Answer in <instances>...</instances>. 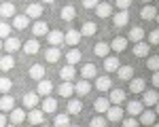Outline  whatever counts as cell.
<instances>
[{"mask_svg":"<svg viewBox=\"0 0 159 127\" xmlns=\"http://www.w3.org/2000/svg\"><path fill=\"white\" fill-rule=\"evenodd\" d=\"M123 127H140V121H138L136 116H129V119L123 121Z\"/></svg>","mask_w":159,"mask_h":127,"instance_id":"cell-50","label":"cell"},{"mask_svg":"<svg viewBox=\"0 0 159 127\" xmlns=\"http://www.w3.org/2000/svg\"><path fill=\"white\" fill-rule=\"evenodd\" d=\"M25 121H28L30 125H43V123H45V112H43L40 108H30Z\"/></svg>","mask_w":159,"mask_h":127,"instance_id":"cell-1","label":"cell"},{"mask_svg":"<svg viewBox=\"0 0 159 127\" xmlns=\"http://www.w3.org/2000/svg\"><path fill=\"white\" fill-rule=\"evenodd\" d=\"M60 17L64 19V21H72L74 17H76V9H74L72 4H66V7L60 11Z\"/></svg>","mask_w":159,"mask_h":127,"instance_id":"cell-37","label":"cell"},{"mask_svg":"<svg viewBox=\"0 0 159 127\" xmlns=\"http://www.w3.org/2000/svg\"><path fill=\"white\" fill-rule=\"evenodd\" d=\"M0 49H2V40H0Z\"/></svg>","mask_w":159,"mask_h":127,"instance_id":"cell-60","label":"cell"},{"mask_svg":"<svg viewBox=\"0 0 159 127\" xmlns=\"http://www.w3.org/2000/svg\"><path fill=\"white\" fill-rule=\"evenodd\" d=\"M38 104H40V95L38 93H25L24 95V106L30 110V108H36Z\"/></svg>","mask_w":159,"mask_h":127,"instance_id":"cell-31","label":"cell"},{"mask_svg":"<svg viewBox=\"0 0 159 127\" xmlns=\"http://www.w3.org/2000/svg\"><path fill=\"white\" fill-rule=\"evenodd\" d=\"M93 11H96L98 17L104 19V17H110V15H112V7H110V2H98V7H96Z\"/></svg>","mask_w":159,"mask_h":127,"instance_id":"cell-25","label":"cell"},{"mask_svg":"<svg viewBox=\"0 0 159 127\" xmlns=\"http://www.w3.org/2000/svg\"><path fill=\"white\" fill-rule=\"evenodd\" d=\"M106 119H108L110 123H119V121H123V108L121 106L110 104V108L106 110Z\"/></svg>","mask_w":159,"mask_h":127,"instance_id":"cell-7","label":"cell"},{"mask_svg":"<svg viewBox=\"0 0 159 127\" xmlns=\"http://www.w3.org/2000/svg\"><path fill=\"white\" fill-rule=\"evenodd\" d=\"M43 13H45V7H43L40 2H32V4H28V9H25V15H28L30 19H40Z\"/></svg>","mask_w":159,"mask_h":127,"instance_id":"cell-4","label":"cell"},{"mask_svg":"<svg viewBox=\"0 0 159 127\" xmlns=\"http://www.w3.org/2000/svg\"><path fill=\"white\" fill-rule=\"evenodd\" d=\"M127 21H129V13H127V11H117L115 15H112V24L117 25V28L127 25Z\"/></svg>","mask_w":159,"mask_h":127,"instance_id":"cell-20","label":"cell"},{"mask_svg":"<svg viewBox=\"0 0 159 127\" xmlns=\"http://www.w3.org/2000/svg\"><path fill=\"white\" fill-rule=\"evenodd\" d=\"M98 2L100 0H83V7H85V9H96Z\"/></svg>","mask_w":159,"mask_h":127,"instance_id":"cell-51","label":"cell"},{"mask_svg":"<svg viewBox=\"0 0 159 127\" xmlns=\"http://www.w3.org/2000/svg\"><path fill=\"white\" fill-rule=\"evenodd\" d=\"M115 7H117L119 11H127V9L132 7V0H115Z\"/></svg>","mask_w":159,"mask_h":127,"instance_id":"cell-48","label":"cell"},{"mask_svg":"<svg viewBox=\"0 0 159 127\" xmlns=\"http://www.w3.org/2000/svg\"><path fill=\"white\" fill-rule=\"evenodd\" d=\"M110 108V100L108 98H98V100L93 102V110L98 114H106V110Z\"/></svg>","mask_w":159,"mask_h":127,"instance_id":"cell-27","label":"cell"},{"mask_svg":"<svg viewBox=\"0 0 159 127\" xmlns=\"http://www.w3.org/2000/svg\"><path fill=\"white\" fill-rule=\"evenodd\" d=\"M43 2H45V4H53L55 0H43Z\"/></svg>","mask_w":159,"mask_h":127,"instance_id":"cell-55","label":"cell"},{"mask_svg":"<svg viewBox=\"0 0 159 127\" xmlns=\"http://www.w3.org/2000/svg\"><path fill=\"white\" fill-rule=\"evenodd\" d=\"M81 30H68V32H64V42L68 45V47H79V42H81Z\"/></svg>","mask_w":159,"mask_h":127,"instance_id":"cell-2","label":"cell"},{"mask_svg":"<svg viewBox=\"0 0 159 127\" xmlns=\"http://www.w3.org/2000/svg\"><path fill=\"white\" fill-rule=\"evenodd\" d=\"M153 87H159V70L153 72Z\"/></svg>","mask_w":159,"mask_h":127,"instance_id":"cell-52","label":"cell"},{"mask_svg":"<svg viewBox=\"0 0 159 127\" xmlns=\"http://www.w3.org/2000/svg\"><path fill=\"white\" fill-rule=\"evenodd\" d=\"M57 93H60L61 98L68 100V98H72V93H74V85L70 83V81H64L60 87H57Z\"/></svg>","mask_w":159,"mask_h":127,"instance_id":"cell-30","label":"cell"},{"mask_svg":"<svg viewBox=\"0 0 159 127\" xmlns=\"http://www.w3.org/2000/svg\"><path fill=\"white\" fill-rule=\"evenodd\" d=\"M151 127H159V123H153V125H151Z\"/></svg>","mask_w":159,"mask_h":127,"instance_id":"cell-57","label":"cell"},{"mask_svg":"<svg viewBox=\"0 0 159 127\" xmlns=\"http://www.w3.org/2000/svg\"><path fill=\"white\" fill-rule=\"evenodd\" d=\"M91 89H93V87H91V83H89L87 78H81V81H79V83L74 85V93L83 98V95H87V93H89Z\"/></svg>","mask_w":159,"mask_h":127,"instance_id":"cell-17","label":"cell"},{"mask_svg":"<svg viewBox=\"0 0 159 127\" xmlns=\"http://www.w3.org/2000/svg\"><path fill=\"white\" fill-rule=\"evenodd\" d=\"M13 68H15V59H13V55H11V53L2 55V57H0V70H2V72H11Z\"/></svg>","mask_w":159,"mask_h":127,"instance_id":"cell-24","label":"cell"},{"mask_svg":"<svg viewBox=\"0 0 159 127\" xmlns=\"http://www.w3.org/2000/svg\"><path fill=\"white\" fill-rule=\"evenodd\" d=\"M7 123H9L7 114H4V112H0V127H7Z\"/></svg>","mask_w":159,"mask_h":127,"instance_id":"cell-53","label":"cell"},{"mask_svg":"<svg viewBox=\"0 0 159 127\" xmlns=\"http://www.w3.org/2000/svg\"><path fill=\"white\" fill-rule=\"evenodd\" d=\"M153 108H155V114H157V116H159V102H157V104H155V106H153Z\"/></svg>","mask_w":159,"mask_h":127,"instance_id":"cell-54","label":"cell"},{"mask_svg":"<svg viewBox=\"0 0 159 127\" xmlns=\"http://www.w3.org/2000/svg\"><path fill=\"white\" fill-rule=\"evenodd\" d=\"M125 110H127V114H129V116H136V119H138V116H140V112H142V110H144V104H142V102H127V108H125Z\"/></svg>","mask_w":159,"mask_h":127,"instance_id":"cell-18","label":"cell"},{"mask_svg":"<svg viewBox=\"0 0 159 127\" xmlns=\"http://www.w3.org/2000/svg\"><path fill=\"white\" fill-rule=\"evenodd\" d=\"M68 116H70L68 112H66V114H55V119H53V125H55V127H68V125H70Z\"/></svg>","mask_w":159,"mask_h":127,"instance_id":"cell-43","label":"cell"},{"mask_svg":"<svg viewBox=\"0 0 159 127\" xmlns=\"http://www.w3.org/2000/svg\"><path fill=\"white\" fill-rule=\"evenodd\" d=\"M93 89H98L100 93L102 91H110L112 89V81H110V76H96V85H93Z\"/></svg>","mask_w":159,"mask_h":127,"instance_id":"cell-13","label":"cell"},{"mask_svg":"<svg viewBox=\"0 0 159 127\" xmlns=\"http://www.w3.org/2000/svg\"><path fill=\"white\" fill-rule=\"evenodd\" d=\"M49 34V25L45 24V21H34V25H32V36H47Z\"/></svg>","mask_w":159,"mask_h":127,"instance_id":"cell-22","label":"cell"},{"mask_svg":"<svg viewBox=\"0 0 159 127\" xmlns=\"http://www.w3.org/2000/svg\"><path fill=\"white\" fill-rule=\"evenodd\" d=\"M148 45H159V28L148 32Z\"/></svg>","mask_w":159,"mask_h":127,"instance_id":"cell-49","label":"cell"},{"mask_svg":"<svg viewBox=\"0 0 159 127\" xmlns=\"http://www.w3.org/2000/svg\"><path fill=\"white\" fill-rule=\"evenodd\" d=\"M61 55H64V53H61L57 47H49V49L45 51V59H47L49 64H55V62L61 57Z\"/></svg>","mask_w":159,"mask_h":127,"instance_id":"cell-35","label":"cell"},{"mask_svg":"<svg viewBox=\"0 0 159 127\" xmlns=\"http://www.w3.org/2000/svg\"><path fill=\"white\" fill-rule=\"evenodd\" d=\"M98 76V68H96V64H85L83 66V70H81V78H96Z\"/></svg>","mask_w":159,"mask_h":127,"instance_id":"cell-32","label":"cell"},{"mask_svg":"<svg viewBox=\"0 0 159 127\" xmlns=\"http://www.w3.org/2000/svg\"><path fill=\"white\" fill-rule=\"evenodd\" d=\"M81 110H83V104H81V100H72V98H68L66 112H68V114H79Z\"/></svg>","mask_w":159,"mask_h":127,"instance_id":"cell-34","label":"cell"},{"mask_svg":"<svg viewBox=\"0 0 159 127\" xmlns=\"http://www.w3.org/2000/svg\"><path fill=\"white\" fill-rule=\"evenodd\" d=\"M2 47H4V51H7V53H15V51L21 49V40H19L17 36H9V38H4Z\"/></svg>","mask_w":159,"mask_h":127,"instance_id":"cell-10","label":"cell"},{"mask_svg":"<svg viewBox=\"0 0 159 127\" xmlns=\"http://www.w3.org/2000/svg\"><path fill=\"white\" fill-rule=\"evenodd\" d=\"M13 87V81L9 76H0V93H9Z\"/></svg>","mask_w":159,"mask_h":127,"instance_id":"cell-44","label":"cell"},{"mask_svg":"<svg viewBox=\"0 0 159 127\" xmlns=\"http://www.w3.org/2000/svg\"><path fill=\"white\" fill-rule=\"evenodd\" d=\"M74 74H76V70H74L72 64H66L64 68H60V76H61V81H72Z\"/></svg>","mask_w":159,"mask_h":127,"instance_id":"cell-38","label":"cell"},{"mask_svg":"<svg viewBox=\"0 0 159 127\" xmlns=\"http://www.w3.org/2000/svg\"><path fill=\"white\" fill-rule=\"evenodd\" d=\"M140 15H142V19H147V21H153V19L157 17V9H155L153 4H147V7L140 11Z\"/></svg>","mask_w":159,"mask_h":127,"instance_id":"cell-41","label":"cell"},{"mask_svg":"<svg viewBox=\"0 0 159 127\" xmlns=\"http://www.w3.org/2000/svg\"><path fill=\"white\" fill-rule=\"evenodd\" d=\"M93 53H96L98 57H106V55L110 53V45H108V42H96Z\"/></svg>","mask_w":159,"mask_h":127,"instance_id":"cell-42","label":"cell"},{"mask_svg":"<svg viewBox=\"0 0 159 127\" xmlns=\"http://www.w3.org/2000/svg\"><path fill=\"white\" fill-rule=\"evenodd\" d=\"M142 2H153V0H142Z\"/></svg>","mask_w":159,"mask_h":127,"instance_id":"cell-59","label":"cell"},{"mask_svg":"<svg viewBox=\"0 0 159 127\" xmlns=\"http://www.w3.org/2000/svg\"><path fill=\"white\" fill-rule=\"evenodd\" d=\"M51 89H53V85H51V81H47V78H43V81H38V87H36V93L38 95H51Z\"/></svg>","mask_w":159,"mask_h":127,"instance_id":"cell-33","label":"cell"},{"mask_svg":"<svg viewBox=\"0 0 159 127\" xmlns=\"http://www.w3.org/2000/svg\"><path fill=\"white\" fill-rule=\"evenodd\" d=\"M21 49H24L25 55H36L38 51H40V45H38L36 38H30V40H25L24 45H21Z\"/></svg>","mask_w":159,"mask_h":127,"instance_id":"cell-15","label":"cell"},{"mask_svg":"<svg viewBox=\"0 0 159 127\" xmlns=\"http://www.w3.org/2000/svg\"><path fill=\"white\" fill-rule=\"evenodd\" d=\"M127 83H129V91H132V93H144V91H147V81H144V78H140V76H138V78H132V81H127Z\"/></svg>","mask_w":159,"mask_h":127,"instance_id":"cell-14","label":"cell"},{"mask_svg":"<svg viewBox=\"0 0 159 127\" xmlns=\"http://www.w3.org/2000/svg\"><path fill=\"white\" fill-rule=\"evenodd\" d=\"M11 28H13V25L0 21V38H9V36H11Z\"/></svg>","mask_w":159,"mask_h":127,"instance_id":"cell-47","label":"cell"},{"mask_svg":"<svg viewBox=\"0 0 159 127\" xmlns=\"http://www.w3.org/2000/svg\"><path fill=\"white\" fill-rule=\"evenodd\" d=\"M127 36H115L112 38V42H110V51H115V53H123V51L127 49Z\"/></svg>","mask_w":159,"mask_h":127,"instance_id":"cell-11","label":"cell"},{"mask_svg":"<svg viewBox=\"0 0 159 127\" xmlns=\"http://www.w3.org/2000/svg\"><path fill=\"white\" fill-rule=\"evenodd\" d=\"M13 108H15V100H13V95L4 93V95L0 98V110H2V112H11Z\"/></svg>","mask_w":159,"mask_h":127,"instance_id":"cell-23","label":"cell"},{"mask_svg":"<svg viewBox=\"0 0 159 127\" xmlns=\"http://www.w3.org/2000/svg\"><path fill=\"white\" fill-rule=\"evenodd\" d=\"M155 21H157V24H159V13H157V17H155Z\"/></svg>","mask_w":159,"mask_h":127,"instance_id":"cell-56","label":"cell"},{"mask_svg":"<svg viewBox=\"0 0 159 127\" xmlns=\"http://www.w3.org/2000/svg\"><path fill=\"white\" fill-rule=\"evenodd\" d=\"M144 38V30L140 28V25H134L132 30H129V34H127V40H132V42H140Z\"/></svg>","mask_w":159,"mask_h":127,"instance_id":"cell-36","label":"cell"},{"mask_svg":"<svg viewBox=\"0 0 159 127\" xmlns=\"http://www.w3.org/2000/svg\"><path fill=\"white\" fill-rule=\"evenodd\" d=\"M72 127H81V125H72Z\"/></svg>","mask_w":159,"mask_h":127,"instance_id":"cell-61","label":"cell"},{"mask_svg":"<svg viewBox=\"0 0 159 127\" xmlns=\"http://www.w3.org/2000/svg\"><path fill=\"white\" fill-rule=\"evenodd\" d=\"M117 74H119L121 81H132V78H134V68H132V66H119Z\"/></svg>","mask_w":159,"mask_h":127,"instance_id":"cell-39","label":"cell"},{"mask_svg":"<svg viewBox=\"0 0 159 127\" xmlns=\"http://www.w3.org/2000/svg\"><path fill=\"white\" fill-rule=\"evenodd\" d=\"M25 116H28V112H25L24 108H13L11 112H9V121H11L13 125L19 127V125L25 121Z\"/></svg>","mask_w":159,"mask_h":127,"instance_id":"cell-8","label":"cell"},{"mask_svg":"<svg viewBox=\"0 0 159 127\" xmlns=\"http://www.w3.org/2000/svg\"><path fill=\"white\" fill-rule=\"evenodd\" d=\"M148 51H151V45L148 42H134V55L136 57H148Z\"/></svg>","mask_w":159,"mask_h":127,"instance_id":"cell-21","label":"cell"},{"mask_svg":"<svg viewBox=\"0 0 159 127\" xmlns=\"http://www.w3.org/2000/svg\"><path fill=\"white\" fill-rule=\"evenodd\" d=\"M45 66H40V64H34V66H30L28 68V76L32 78V81H43L45 78Z\"/></svg>","mask_w":159,"mask_h":127,"instance_id":"cell-12","label":"cell"},{"mask_svg":"<svg viewBox=\"0 0 159 127\" xmlns=\"http://www.w3.org/2000/svg\"><path fill=\"white\" fill-rule=\"evenodd\" d=\"M119 66H121V64H119V57H112V55H106V57H104V70H106V72H117Z\"/></svg>","mask_w":159,"mask_h":127,"instance_id":"cell-26","label":"cell"},{"mask_svg":"<svg viewBox=\"0 0 159 127\" xmlns=\"http://www.w3.org/2000/svg\"><path fill=\"white\" fill-rule=\"evenodd\" d=\"M7 127H17V125H13V123H11V125H7Z\"/></svg>","mask_w":159,"mask_h":127,"instance_id":"cell-58","label":"cell"},{"mask_svg":"<svg viewBox=\"0 0 159 127\" xmlns=\"http://www.w3.org/2000/svg\"><path fill=\"white\" fill-rule=\"evenodd\" d=\"M157 102H159V93L155 89H148V91L142 93V104H144V108H153Z\"/></svg>","mask_w":159,"mask_h":127,"instance_id":"cell-5","label":"cell"},{"mask_svg":"<svg viewBox=\"0 0 159 127\" xmlns=\"http://www.w3.org/2000/svg\"><path fill=\"white\" fill-rule=\"evenodd\" d=\"M147 68L151 70V72L159 70V55H151V57H147Z\"/></svg>","mask_w":159,"mask_h":127,"instance_id":"cell-45","label":"cell"},{"mask_svg":"<svg viewBox=\"0 0 159 127\" xmlns=\"http://www.w3.org/2000/svg\"><path fill=\"white\" fill-rule=\"evenodd\" d=\"M138 121H140V125H153L155 121H157V114H155V110L153 108H144L142 112H140V116H138Z\"/></svg>","mask_w":159,"mask_h":127,"instance_id":"cell-3","label":"cell"},{"mask_svg":"<svg viewBox=\"0 0 159 127\" xmlns=\"http://www.w3.org/2000/svg\"><path fill=\"white\" fill-rule=\"evenodd\" d=\"M40 110L45 114H53L57 110V100L55 98H51V95H45V100L40 102Z\"/></svg>","mask_w":159,"mask_h":127,"instance_id":"cell-6","label":"cell"},{"mask_svg":"<svg viewBox=\"0 0 159 127\" xmlns=\"http://www.w3.org/2000/svg\"><path fill=\"white\" fill-rule=\"evenodd\" d=\"M106 123H108V119L100 114V116H93V119H91V123H89V127H106Z\"/></svg>","mask_w":159,"mask_h":127,"instance_id":"cell-46","label":"cell"},{"mask_svg":"<svg viewBox=\"0 0 159 127\" xmlns=\"http://www.w3.org/2000/svg\"><path fill=\"white\" fill-rule=\"evenodd\" d=\"M45 38L49 42V47H60L61 42H64V32L61 30H49V34Z\"/></svg>","mask_w":159,"mask_h":127,"instance_id":"cell-9","label":"cell"},{"mask_svg":"<svg viewBox=\"0 0 159 127\" xmlns=\"http://www.w3.org/2000/svg\"><path fill=\"white\" fill-rule=\"evenodd\" d=\"M17 13H15V4L13 2H2L0 4V17H4V19H13Z\"/></svg>","mask_w":159,"mask_h":127,"instance_id":"cell-19","label":"cell"},{"mask_svg":"<svg viewBox=\"0 0 159 127\" xmlns=\"http://www.w3.org/2000/svg\"><path fill=\"white\" fill-rule=\"evenodd\" d=\"M96 32H98V25L93 24V21H85V24L81 25V34H83V36H93V34H96Z\"/></svg>","mask_w":159,"mask_h":127,"instance_id":"cell-40","label":"cell"},{"mask_svg":"<svg viewBox=\"0 0 159 127\" xmlns=\"http://www.w3.org/2000/svg\"><path fill=\"white\" fill-rule=\"evenodd\" d=\"M11 25L15 28V30H25V28L30 25V17H28V15H15Z\"/></svg>","mask_w":159,"mask_h":127,"instance_id":"cell-29","label":"cell"},{"mask_svg":"<svg viewBox=\"0 0 159 127\" xmlns=\"http://www.w3.org/2000/svg\"><path fill=\"white\" fill-rule=\"evenodd\" d=\"M64 57H66V64H72V66H76V64L83 59V55H81V51L76 49V47H72V49H68L66 53H64Z\"/></svg>","mask_w":159,"mask_h":127,"instance_id":"cell-16","label":"cell"},{"mask_svg":"<svg viewBox=\"0 0 159 127\" xmlns=\"http://www.w3.org/2000/svg\"><path fill=\"white\" fill-rule=\"evenodd\" d=\"M110 104H115V106H119L125 102V91L123 89H110V95H108Z\"/></svg>","mask_w":159,"mask_h":127,"instance_id":"cell-28","label":"cell"}]
</instances>
